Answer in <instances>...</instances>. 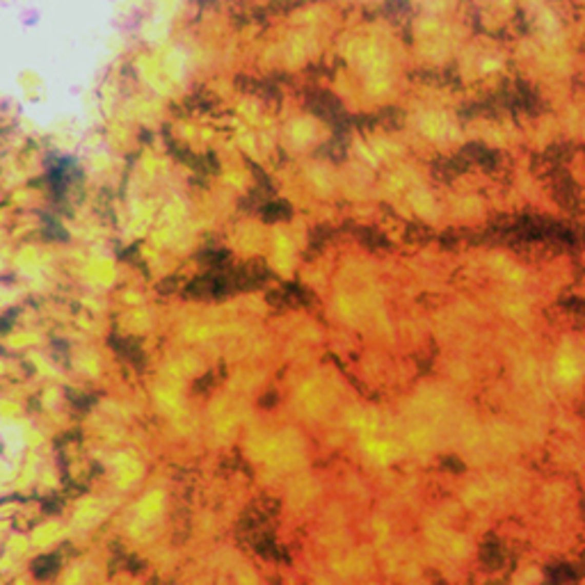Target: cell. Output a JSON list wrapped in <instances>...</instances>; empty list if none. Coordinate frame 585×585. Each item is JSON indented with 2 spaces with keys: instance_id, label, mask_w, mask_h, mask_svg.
<instances>
[{
  "instance_id": "cell-1",
  "label": "cell",
  "mask_w": 585,
  "mask_h": 585,
  "mask_svg": "<svg viewBox=\"0 0 585 585\" xmlns=\"http://www.w3.org/2000/svg\"><path fill=\"white\" fill-rule=\"evenodd\" d=\"M55 569H57V562H55V558H42V560L34 562V574L37 576H50V574H55Z\"/></svg>"
}]
</instances>
